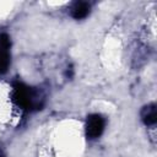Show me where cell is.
Returning a JSON list of instances; mask_svg holds the SVG:
<instances>
[{"mask_svg": "<svg viewBox=\"0 0 157 157\" xmlns=\"http://www.w3.org/2000/svg\"><path fill=\"white\" fill-rule=\"evenodd\" d=\"M91 10V5L86 1H76L72 4V6L70 7V13L74 18L76 20H81L85 18Z\"/></svg>", "mask_w": 157, "mask_h": 157, "instance_id": "4", "label": "cell"}, {"mask_svg": "<svg viewBox=\"0 0 157 157\" xmlns=\"http://www.w3.org/2000/svg\"><path fill=\"white\" fill-rule=\"evenodd\" d=\"M13 101L23 110L40 109L43 105L44 96L37 88L29 87L22 82L13 83Z\"/></svg>", "mask_w": 157, "mask_h": 157, "instance_id": "1", "label": "cell"}, {"mask_svg": "<svg viewBox=\"0 0 157 157\" xmlns=\"http://www.w3.org/2000/svg\"><path fill=\"white\" fill-rule=\"evenodd\" d=\"M141 119L146 125H153L157 121V110L156 104L151 103L142 108L141 110Z\"/></svg>", "mask_w": 157, "mask_h": 157, "instance_id": "5", "label": "cell"}, {"mask_svg": "<svg viewBox=\"0 0 157 157\" xmlns=\"http://www.w3.org/2000/svg\"><path fill=\"white\" fill-rule=\"evenodd\" d=\"M104 125H105V121L102 115H99V114L88 115L86 119V125H85L86 136L91 140L99 137L104 130Z\"/></svg>", "mask_w": 157, "mask_h": 157, "instance_id": "2", "label": "cell"}, {"mask_svg": "<svg viewBox=\"0 0 157 157\" xmlns=\"http://www.w3.org/2000/svg\"><path fill=\"white\" fill-rule=\"evenodd\" d=\"M10 47L11 42L7 34H0V74L6 72L10 64Z\"/></svg>", "mask_w": 157, "mask_h": 157, "instance_id": "3", "label": "cell"}]
</instances>
